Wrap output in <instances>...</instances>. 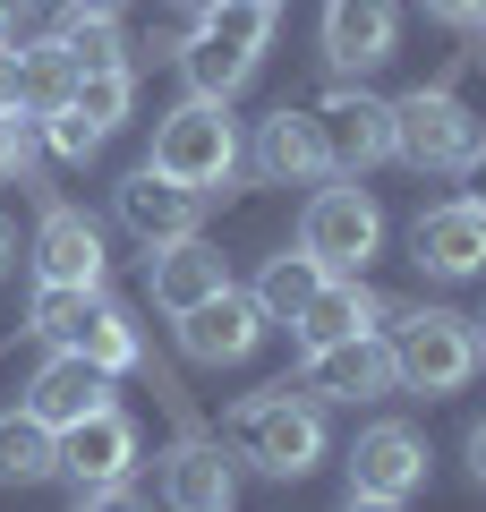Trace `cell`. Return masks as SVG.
Here are the masks:
<instances>
[{
    "label": "cell",
    "instance_id": "1",
    "mask_svg": "<svg viewBox=\"0 0 486 512\" xmlns=\"http://www.w3.org/2000/svg\"><path fill=\"white\" fill-rule=\"evenodd\" d=\"M231 453L256 461L265 478H307L324 461V410L299 384H265V393H248L231 410Z\"/></svg>",
    "mask_w": 486,
    "mask_h": 512
},
{
    "label": "cell",
    "instance_id": "2",
    "mask_svg": "<svg viewBox=\"0 0 486 512\" xmlns=\"http://www.w3.org/2000/svg\"><path fill=\"white\" fill-rule=\"evenodd\" d=\"M265 43H273V9L265 0H214V9L197 18V35L180 43V77L205 94V103H231V94L256 77Z\"/></svg>",
    "mask_w": 486,
    "mask_h": 512
},
{
    "label": "cell",
    "instance_id": "3",
    "mask_svg": "<svg viewBox=\"0 0 486 512\" xmlns=\"http://www.w3.org/2000/svg\"><path fill=\"white\" fill-rule=\"evenodd\" d=\"M145 171L180 180L188 197L231 188V171H239V120H231V103L188 94L180 111H162V120H154V163H145Z\"/></svg>",
    "mask_w": 486,
    "mask_h": 512
},
{
    "label": "cell",
    "instance_id": "4",
    "mask_svg": "<svg viewBox=\"0 0 486 512\" xmlns=\"http://www.w3.org/2000/svg\"><path fill=\"white\" fill-rule=\"evenodd\" d=\"M478 325L452 308H410L393 325V384H410V393H461L469 376H478Z\"/></svg>",
    "mask_w": 486,
    "mask_h": 512
},
{
    "label": "cell",
    "instance_id": "5",
    "mask_svg": "<svg viewBox=\"0 0 486 512\" xmlns=\"http://www.w3.org/2000/svg\"><path fill=\"white\" fill-rule=\"evenodd\" d=\"M393 154L410 171H461L478 154V120L452 86H410L393 103Z\"/></svg>",
    "mask_w": 486,
    "mask_h": 512
},
{
    "label": "cell",
    "instance_id": "6",
    "mask_svg": "<svg viewBox=\"0 0 486 512\" xmlns=\"http://www.w3.org/2000/svg\"><path fill=\"white\" fill-rule=\"evenodd\" d=\"M376 248H384V214H376V197H367L359 180L316 188V197H307V214H299V256H316L324 274H359Z\"/></svg>",
    "mask_w": 486,
    "mask_h": 512
},
{
    "label": "cell",
    "instance_id": "7",
    "mask_svg": "<svg viewBox=\"0 0 486 512\" xmlns=\"http://www.w3.org/2000/svg\"><path fill=\"white\" fill-rule=\"evenodd\" d=\"M307 120L324 137V171H342V180H359V171H376L393 154V103L367 94V86H333Z\"/></svg>",
    "mask_w": 486,
    "mask_h": 512
},
{
    "label": "cell",
    "instance_id": "8",
    "mask_svg": "<svg viewBox=\"0 0 486 512\" xmlns=\"http://www.w3.org/2000/svg\"><path fill=\"white\" fill-rule=\"evenodd\" d=\"M299 393L307 402H376V393H393V342H384V333H359V342L307 350Z\"/></svg>",
    "mask_w": 486,
    "mask_h": 512
},
{
    "label": "cell",
    "instance_id": "9",
    "mask_svg": "<svg viewBox=\"0 0 486 512\" xmlns=\"http://www.w3.org/2000/svg\"><path fill=\"white\" fill-rule=\"evenodd\" d=\"M256 342H265V308H256V291H239V282H222L214 299H197V308L180 316V350L197 367H231V359H248Z\"/></svg>",
    "mask_w": 486,
    "mask_h": 512
},
{
    "label": "cell",
    "instance_id": "10",
    "mask_svg": "<svg viewBox=\"0 0 486 512\" xmlns=\"http://www.w3.org/2000/svg\"><path fill=\"white\" fill-rule=\"evenodd\" d=\"M316 43H324V60H333L342 77H367V69H384V60H393L401 9H393V0H324Z\"/></svg>",
    "mask_w": 486,
    "mask_h": 512
},
{
    "label": "cell",
    "instance_id": "11",
    "mask_svg": "<svg viewBox=\"0 0 486 512\" xmlns=\"http://www.w3.org/2000/svg\"><path fill=\"white\" fill-rule=\"evenodd\" d=\"M410 256H418V274H435V282L486 274V214H478L469 197L427 205V214H418V231H410Z\"/></svg>",
    "mask_w": 486,
    "mask_h": 512
},
{
    "label": "cell",
    "instance_id": "12",
    "mask_svg": "<svg viewBox=\"0 0 486 512\" xmlns=\"http://www.w3.org/2000/svg\"><path fill=\"white\" fill-rule=\"evenodd\" d=\"M111 205H120V231L145 239V248L197 239V214H205V197H188V188H180V180H162V171H128V180L111 188Z\"/></svg>",
    "mask_w": 486,
    "mask_h": 512
},
{
    "label": "cell",
    "instance_id": "13",
    "mask_svg": "<svg viewBox=\"0 0 486 512\" xmlns=\"http://www.w3.org/2000/svg\"><path fill=\"white\" fill-rule=\"evenodd\" d=\"M418 487H427V444H418L401 419L367 427V436L350 444V495H384V504H410Z\"/></svg>",
    "mask_w": 486,
    "mask_h": 512
},
{
    "label": "cell",
    "instance_id": "14",
    "mask_svg": "<svg viewBox=\"0 0 486 512\" xmlns=\"http://www.w3.org/2000/svg\"><path fill=\"white\" fill-rule=\"evenodd\" d=\"M128 470H137V427H128V410H94V419H77L69 436H60V478H77V487H128Z\"/></svg>",
    "mask_w": 486,
    "mask_h": 512
},
{
    "label": "cell",
    "instance_id": "15",
    "mask_svg": "<svg viewBox=\"0 0 486 512\" xmlns=\"http://www.w3.org/2000/svg\"><path fill=\"white\" fill-rule=\"evenodd\" d=\"M26 410H35L52 436H69L77 419L111 410V376H103V367H86L77 350H52V359L35 367V384H26Z\"/></svg>",
    "mask_w": 486,
    "mask_h": 512
},
{
    "label": "cell",
    "instance_id": "16",
    "mask_svg": "<svg viewBox=\"0 0 486 512\" xmlns=\"http://www.w3.org/2000/svg\"><path fill=\"white\" fill-rule=\"evenodd\" d=\"M35 282H69V291H103V231L77 205H52L35 222Z\"/></svg>",
    "mask_w": 486,
    "mask_h": 512
},
{
    "label": "cell",
    "instance_id": "17",
    "mask_svg": "<svg viewBox=\"0 0 486 512\" xmlns=\"http://www.w3.org/2000/svg\"><path fill=\"white\" fill-rule=\"evenodd\" d=\"M376 325H384V299L367 291L359 274H324L316 299L290 316V333H299L307 350H324V342H359V333H376Z\"/></svg>",
    "mask_w": 486,
    "mask_h": 512
},
{
    "label": "cell",
    "instance_id": "18",
    "mask_svg": "<svg viewBox=\"0 0 486 512\" xmlns=\"http://www.w3.org/2000/svg\"><path fill=\"white\" fill-rule=\"evenodd\" d=\"M222 282H231V265H222V248H205V239H171V248H154V265H145V291H154L162 316H188L197 299H214Z\"/></svg>",
    "mask_w": 486,
    "mask_h": 512
},
{
    "label": "cell",
    "instance_id": "19",
    "mask_svg": "<svg viewBox=\"0 0 486 512\" xmlns=\"http://www.w3.org/2000/svg\"><path fill=\"white\" fill-rule=\"evenodd\" d=\"M162 504L171 512H231L239 470L222 461V444H180V453L162 461Z\"/></svg>",
    "mask_w": 486,
    "mask_h": 512
},
{
    "label": "cell",
    "instance_id": "20",
    "mask_svg": "<svg viewBox=\"0 0 486 512\" xmlns=\"http://www.w3.org/2000/svg\"><path fill=\"white\" fill-rule=\"evenodd\" d=\"M256 171H265V180H282V188L324 180V137H316V120L282 103L265 128H256Z\"/></svg>",
    "mask_w": 486,
    "mask_h": 512
},
{
    "label": "cell",
    "instance_id": "21",
    "mask_svg": "<svg viewBox=\"0 0 486 512\" xmlns=\"http://www.w3.org/2000/svg\"><path fill=\"white\" fill-rule=\"evenodd\" d=\"M43 478H60V436L35 410H9L0 419V487H43Z\"/></svg>",
    "mask_w": 486,
    "mask_h": 512
},
{
    "label": "cell",
    "instance_id": "22",
    "mask_svg": "<svg viewBox=\"0 0 486 512\" xmlns=\"http://www.w3.org/2000/svg\"><path fill=\"white\" fill-rule=\"evenodd\" d=\"M103 308V291H69V282H35V299H26V325L43 333L52 350H77V333H86V316Z\"/></svg>",
    "mask_w": 486,
    "mask_h": 512
},
{
    "label": "cell",
    "instance_id": "23",
    "mask_svg": "<svg viewBox=\"0 0 486 512\" xmlns=\"http://www.w3.org/2000/svg\"><path fill=\"white\" fill-rule=\"evenodd\" d=\"M60 60H69L77 77H94V69H128V35H120V18H60Z\"/></svg>",
    "mask_w": 486,
    "mask_h": 512
},
{
    "label": "cell",
    "instance_id": "24",
    "mask_svg": "<svg viewBox=\"0 0 486 512\" xmlns=\"http://www.w3.org/2000/svg\"><path fill=\"white\" fill-rule=\"evenodd\" d=\"M316 282H324L316 256H290V248H282V256L265 265V282H256V308H265V325H290V316L316 299Z\"/></svg>",
    "mask_w": 486,
    "mask_h": 512
},
{
    "label": "cell",
    "instance_id": "25",
    "mask_svg": "<svg viewBox=\"0 0 486 512\" xmlns=\"http://www.w3.org/2000/svg\"><path fill=\"white\" fill-rule=\"evenodd\" d=\"M77 359L86 367H103V376H128V367H137V325H128V308H94L86 316V333H77Z\"/></svg>",
    "mask_w": 486,
    "mask_h": 512
},
{
    "label": "cell",
    "instance_id": "26",
    "mask_svg": "<svg viewBox=\"0 0 486 512\" xmlns=\"http://www.w3.org/2000/svg\"><path fill=\"white\" fill-rule=\"evenodd\" d=\"M128 103H137V77H128V69H94V77H77V86H69V111L86 128H103V137L128 120Z\"/></svg>",
    "mask_w": 486,
    "mask_h": 512
},
{
    "label": "cell",
    "instance_id": "27",
    "mask_svg": "<svg viewBox=\"0 0 486 512\" xmlns=\"http://www.w3.org/2000/svg\"><path fill=\"white\" fill-rule=\"evenodd\" d=\"M69 86H77V69L60 60L52 35H43L35 52H18V94H26V111H60V103H69Z\"/></svg>",
    "mask_w": 486,
    "mask_h": 512
},
{
    "label": "cell",
    "instance_id": "28",
    "mask_svg": "<svg viewBox=\"0 0 486 512\" xmlns=\"http://www.w3.org/2000/svg\"><path fill=\"white\" fill-rule=\"evenodd\" d=\"M43 137H52V154H60V163H86V154L103 146V128H86L69 103H60V111H43Z\"/></svg>",
    "mask_w": 486,
    "mask_h": 512
},
{
    "label": "cell",
    "instance_id": "29",
    "mask_svg": "<svg viewBox=\"0 0 486 512\" xmlns=\"http://www.w3.org/2000/svg\"><path fill=\"white\" fill-rule=\"evenodd\" d=\"M26 163H35V128H26V111H18V120H0V180L26 171Z\"/></svg>",
    "mask_w": 486,
    "mask_h": 512
},
{
    "label": "cell",
    "instance_id": "30",
    "mask_svg": "<svg viewBox=\"0 0 486 512\" xmlns=\"http://www.w3.org/2000/svg\"><path fill=\"white\" fill-rule=\"evenodd\" d=\"M77 512H154V504H145L137 487H94V495H86Z\"/></svg>",
    "mask_w": 486,
    "mask_h": 512
},
{
    "label": "cell",
    "instance_id": "31",
    "mask_svg": "<svg viewBox=\"0 0 486 512\" xmlns=\"http://www.w3.org/2000/svg\"><path fill=\"white\" fill-rule=\"evenodd\" d=\"M18 111H26V94H18V52L0 43V120H18Z\"/></svg>",
    "mask_w": 486,
    "mask_h": 512
},
{
    "label": "cell",
    "instance_id": "32",
    "mask_svg": "<svg viewBox=\"0 0 486 512\" xmlns=\"http://www.w3.org/2000/svg\"><path fill=\"white\" fill-rule=\"evenodd\" d=\"M427 18H444V26H486V0H427Z\"/></svg>",
    "mask_w": 486,
    "mask_h": 512
},
{
    "label": "cell",
    "instance_id": "33",
    "mask_svg": "<svg viewBox=\"0 0 486 512\" xmlns=\"http://www.w3.org/2000/svg\"><path fill=\"white\" fill-rule=\"evenodd\" d=\"M461 180H469V205H478V214H486V146H478V154H469V163H461Z\"/></svg>",
    "mask_w": 486,
    "mask_h": 512
},
{
    "label": "cell",
    "instance_id": "34",
    "mask_svg": "<svg viewBox=\"0 0 486 512\" xmlns=\"http://www.w3.org/2000/svg\"><path fill=\"white\" fill-rule=\"evenodd\" d=\"M469 478H478V487H486V419L469 427Z\"/></svg>",
    "mask_w": 486,
    "mask_h": 512
},
{
    "label": "cell",
    "instance_id": "35",
    "mask_svg": "<svg viewBox=\"0 0 486 512\" xmlns=\"http://www.w3.org/2000/svg\"><path fill=\"white\" fill-rule=\"evenodd\" d=\"M128 0H69V18H120Z\"/></svg>",
    "mask_w": 486,
    "mask_h": 512
},
{
    "label": "cell",
    "instance_id": "36",
    "mask_svg": "<svg viewBox=\"0 0 486 512\" xmlns=\"http://www.w3.org/2000/svg\"><path fill=\"white\" fill-rule=\"evenodd\" d=\"M342 512H401V504H384V495H350Z\"/></svg>",
    "mask_w": 486,
    "mask_h": 512
},
{
    "label": "cell",
    "instance_id": "37",
    "mask_svg": "<svg viewBox=\"0 0 486 512\" xmlns=\"http://www.w3.org/2000/svg\"><path fill=\"white\" fill-rule=\"evenodd\" d=\"M18 9H26V0H0V43L18 35Z\"/></svg>",
    "mask_w": 486,
    "mask_h": 512
},
{
    "label": "cell",
    "instance_id": "38",
    "mask_svg": "<svg viewBox=\"0 0 486 512\" xmlns=\"http://www.w3.org/2000/svg\"><path fill=\"white\" fill-rule=\"evenodd\" d=\"M9 256H18V231H9V214H0V274H9Z\"/></svg>",
    "mask_w": 486,
    "mask_h": 512
},
{
    "label": "cell",
    "instance_id": "39",
    "mask_svg": "<svg viewBox=\"0 0 486 512\" xmlns=\"http://www.w3.org/2000/svg\"><path fill=\"white\" fill-rule=\"evenodd\" d=\"M180 9H188V18H205V9H214V0H180Z\"/></svg>",
    "mask_w": 486,
    "mask_h": 512
},
{
    "label": "cell",
    "instance_id": "40",
    "mask_svg": "<svg viewBox=\"0 0 486 512\" xmlns=\"http://www.w3.org/2000/svg\"><path fill=\"white\" fill-rule=\"evenodd\" d=\"M469 325H478V359H486V316H469Z\"/></svg>",
    "mask_w": 486,
    "mask_h": 512
},
{
    "label": "cell",
    "instance_id": "41",
    "mask_svg": "<svg viewBox=\"0 0 486 512\" xmlns=\"http://www.w3.org/2000/svg\"><path fill=\"white\" fill-rule=\"evenodd\" d=\"M265 9H273V0H265Z\"/></svg>",
    "mask_w": 486,
    "mask_h": 512
}]
</instances>
